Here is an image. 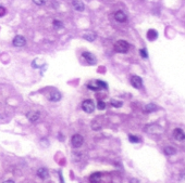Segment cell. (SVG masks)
<instances>
[{
	"instance_id": "1",
	"label": "cell",
	"mask_w": 185,
	"mask_h": 183,
	"mask_svg": "<svg viewBox=\"0 0 185 183\" xmlns=\"http://www.w3.org/2000/svg\"><path fill=\"white\" fill-rule=\"evenodd\" d=\"M130 49V44L125 40H118L115 43V51L119 53H126Z\"/></svg>"
},
{
	"instance_id": "2",
	"label": "cell",
	"mask_w": 185,
	"mask_h": 183,
	"mask_svg": "<svg viewBox=\"0 0 185 183\" xmlns=\"http://www.w3.org/2000/svg\"><path fill=\"white\" fill-rule=\"evenodd\" d=\"M95 103L93 100H84L82 102V110L84 111L85 113L91 114L95 111Z\"/></svg>"
},
{
	"instance_id": "3",
	"label": "cell",
	"mask_w": 185,
	"mask_h": 183,
	"mask_svg": "<svg viewBox=\"0 0 185 183\" xmlns=\"http://www.w3.org/2000/svg\"><path fill=\"white\" fill-rule=\"evenodd\" d=\"M84 143V138L81 136V134H74L72 138H71V144H72V146L74 149H78V147H81Z\"/></svg>"
},
{
	"instance_id": "4",
	"label": "cell",
	"mask_w": 185,
	"mask_h": 183,
	"mask_svg": "<svg viewBox=\"0 0 185 183\" xmlns=\"http://www.w3.org/2000/svg\"><path fill=\"white\" fill-rule=\"evenodd\" d=\"M47 97H48V100L51 101V102H59V101L61 100L62 95H61L60 91H58L57 89H52L48 92Z\"/></svg>"
},
{
	"instance_id": "5",
	"label": "cell",
	"mask_w": 185,
	"mask_h": 183,
	"mask_svg": "<svg viewBox=\"0 0 185 183\" xmlns=\"http://www.w3.org/2000/svg\"><path fill=\"white\" fill-rule=\"evenodd\" d=\"M14 47H24L26 44V39L24 38L23 36H20L17 35L13 38V41H12Z\"/></svg>"
},
{
	"instance_id": "6",
	"label": "cell",
	"mask_w": 185,
	"mask_h": 183,
	"mask_svg": "<svg viewBox=\"0 0 185 183\" xmlns=\"http://www.w3.org/2000/svg\"><path fill=\"white\" fill-rule=\"evenodd\" d=\"M26 117L30 123H36L37 120L39 119L41 114H39V112H37V111H30V112L26 114Z\"/></svg>"
},
{
	"instance_id": "7",
	"label": "cell",
	"mask_w": 185,
	"mask_h": 183,
	"mask_svg": "<svg viewBox=\"0 0 185 183\" xmlns=\"http://www.w3.org/2000/svg\"><path fill=\"white\" fill-rule=\"evenodd\" d=\"M82 55H83V57L85 59V61H86L89 65H95L96 62H97V59H96L94 54H91V52H83Z\"/></svg>"
},
{
	"instance_id": "8",
	"label": "cell",
	"mask_w": 185,
	"mask_h": 183,
	"mask_svg": "<svg viewBox=\"0 0 185 183\" xmlns=\"http://www.w3.org/2000/svg\"><path fill=\"white\" fill-rule=\"evenodd\" d=\"M131 85L136 89H139V88L143 87V79L139 76L134 75V76L131 77Z\"/></svg>"
},
{
	"instance_id": "9",
	"label": "cell",
	"mask_w": 185,
	"mask_h": 183,
	"mask_svg": "<svg viewBox=\"0 0 185 183\" xmlns=\"http://www.w3.org/2000/svg\"><path fill=\"white\" fill-rule=\"evenodd\" d=\"M37 176H38V178H41V180H46L49 178V171H48L47 168L41 167V168L37 170Z\"/></svg>"
},
{
	"instance_id": "10",
	"label": "cell",
	"mask_w": 185,
	"mask_h": 183,
	"mask_svg": "<svg viewBox=\"0 0 185 183\" xmlns=\"http://www.w3.org/2000/svg\"><path fill=\"white\" fill-rule=\"evenodd\" d=\"M145 129L147 130L149 133H161L163 131V129L160 126H158V125H149Z\"/></svg>"
},
{
	"instance_id": "11",
	"label": "cell",
	"mask_w": 185,
	"mask_h": 183,
	"mask_svg": "<svg viewBox=\"0 0 185 183\" xmlns=\"http://www.w3.org/2000/svg\"><path fill=\"white\" fill-rule=\"evenodd\" d=\"M173 136H174L175 140H178V141L185 140L184 131H183L182 129H180V128H176V129H174V131H173Z\"/></svg>"
},
{
	"instance_id": "12",
	"label": "cell",
	"mask_w": 185,
	"mask_h": 183,
	"mask_svg": "<svg viewBox=\"0 0 185 183\" xmlns=\"http://www.w3.org/2000/svg\"><path fill=\"white\" fill-rule=\"evenodd\" d=\"M115 19L118 21V22H120V23H124L125 21L128 20V17H126V14H125L123 11L119 10L115 13Z\"/></svg>"
},
{
	"instance_id": "13",
	"label": "cell",
	"mask_w": 185,
	"mask_h": 183,
	"mask_svg": "<svg viewBox=\"0 0 185 183\" xmlns=\"http://www.w3.org/2000/svg\"><path fill=\"white\" fill-rule=\"evenodd\" d=\"M72 6H73L74 9L76 11H78V12H82V11H84V9H85L84 4L82 2L81 0H73V1H72Z\"/></svg>"
},
{
	"instance_id": "14",
	"label": "cell",
	"mask_w": 185,
	"mask_h": 183,
	"mask_svg": "<svg viewBox=\"0 0 185 183\" xmlns=\"http://www.w3.org/2000/svg\"><path fill=\"white\" fill-rule=\"evenodd\" d=\"M101 174L100 172H94L89 176V182L91 183H100Z\"/></svg>"
},
{
	"instance_id": "15",
	"label": "cell",
	"mask_w": 185,
	"mask_h": 183,
	"mask_svg": "<svg viewBox=\"0 0 185 183\" xmlns=\"http://www.w3.org/2000/svg\"><path fill=\"white\" fill-rule=\"evenodd\" d=\"M157 37H158V33H157L155 29H149L147 32L148 40H150V41H152V40H156V39H157Z\"/></svg>"
},
{
	"instance_id": "16",
	"label": "cell",
	"mask_w": 185,
	"mask_h": 183,
	"mask_svg": "<svg viewBox=\"0 0 185 183\" xmlns=\"http://www.w3.org/2000/svg\"><path fill=\"white\" fill-rule=\"evenodd\" d=\"M45 61H43L41 59H35V60L32 62V66L34 68H41V66H44Z\"/></svg>"
},
{
	"instance_id": "17",
	"label": "cell",
	"mask_w": 185,
	"mask_h": 183,
	"mask_svg": "<svg viewBox=\"0 0 185 183\" xmlns=\"http://www.w3.org/2000/svg\"><path fill=\"white\" fill-rule=\"evenodd\" d=\"M96 37H97V35L95 33H86L83 35V38H84L85 40H87V41H94L95 39H96Z\"/></svg>"
},
{
	"instance_id": "18",
	"label": "cell",
	"mask_w": 185,
	"mask_h": 183,
	"mask_svg": "<svg viewBox=\"0 0 185 183\" xmlns=\"http://www.w3.org/2000/svg\"><path fill=\"white\" fill-rule=\"evenodd\" d=\"M165 155H168V156H171V155H174L176 153V150H175L173 146H165V150H163Z\"/></svg>"
},
{
	"instance_id": "19",
	"label": "cell",
	"mask_w": 185,
	"mask_h": 183,
	"mask_svg": "<svg viewBox=\"0 0 185 183\" xmlns=\"http://www.w3.org/2000/svg\"><path fill=\"white\" fill-rule=\"evenodd\" d=\"M144 111L146 112V113H152V112H155V111H157V105H155V104H147L146 106L144 107Z\"/></svg>"
},
{
	"instance_id": "20",
	"label": "cell",
	"mask_w": 185,
	"mask_h": 183,
	"mask_svg": "<svg viewBox=\"0 0 185 183\" xmlns=\"http://www.w3.org/2000/svg\"><path fill=\"white\" fill-rule=\"evenodd\" d=\"M86 86H87L88 89L94 90V91H98V90H100V88L98 87V85L96 83V81H91V83H88Z\"/></svg>"
},
{
	"instance_id": "21",
	"label": "cell",
	"mask_w": 185,
	"mask_h": 183,
	"mask_svg": "<svg viewBox=\"0 0 185 183\" xmlns=\"http://www.w3.org/2000/svg\"><path fill=\"white\" fill-rule=\"evenodd\" d=\"M96 83L98 85V87L100 88V90L101 89H107L108 88V85L104 81H102V80H100V79H98V80H96Z\"/></svg>"
},
{
	"instance_id": "22",
	"label": "cell",
	"mask_w": 185,
	"mask_h": 183,
	"mask_svg": "<svg viewBox=\"0 0 185 183\" xmlns=\"http://www.w3.org/2000/svg\"><path fill=\"white\" fill-rule=\"evenodd\" d=\"M110 104L113 107H121L122 105H123V103H122L121 101H118V100H111Z\"/></svg>"
},
{
	"instance_id": "23",
	"label": "cell",
	"mask_w": 185,
	"mask_h": 183,
	"mask_svg": "<svg viewBox=\"0 0 185 183\" xmlns=\"http://www.w3.org/2000/svg\"><path fill=\"white\" fill-rule=\"evenodd\" d=\"M128 140H130V142H132V143H138V142H139V138L131 134V136H128Z\"/></svg>"
},
{
	"instance_id": "24",
	"label": "cell",
	"mask_w": 185,
	"mask_h": 183,
	"mask_svg": "<svg viewBox=\"0 0 185 183\" xmlns=\"http://www.w3.org/2000/svg\"><path fill=\"white\" fill-rule=\"evenodd\" d=\"M52 24H54V26L56 27V28H62V27H63L62 22H60V21H58V20H54V22H52Z\"/></svg>"
},
{
	"instance_id": "25",
	"label": "cell",
	"mask_w": 185,
	"mask_h": 183,
	"mask_svg": "<svg viewBox=\"0 0 185 183\" xmlns=\"http://www.w3.org/2000/svg\"><path fill=\"white\" fill-rule=\"evenodd\" d=\"M97 108L98 110H100V111L104 110V108H106V103L102 102V101H99V102L97 103Z\"/></svg>"
},
{
	"instance_id": "26",
	"label": "cell",
	"mask_w": 185,
	"mask_h": 183,
	"mask_svg": "<svg viewBox=\"0 0 185 183\" xmlns=\"http://www.w3.org/2000/svg\"><path fill=\"white\" fill-rule=\"evenodd\" d=\"M139 54H141V57H144V59H147L148 57V53L146 49H141V50H139Z\"/></svg>"
},
{
	"instance_id": "27",
	"label": "cell",
	"mask_w": 185,
	"mask_h": 183,
	"mask_svg": "<svg viewBox=\"0 0 185 183\" xmlns=\"http://www.w3.org/2000/svg\"><path fill=\"white\" fill-rule=\"evenodd\" d=\"M33 2L37 6H43L46 2V0H33Z\"/></svg>"
},
{
	"instance_id": "28",
	"label": "cell",
	"mask_w": 185,
	"mask_h": 183,
	"mask_svg": "<svg viewBox=\"0 0 185 183\" xmlns=\"http://www.w3.org/2000/svg\"><path fill=\"white\" fill-rule=\"evenodd\" d=\"M4 14H6V9L0 6V17H4Z\"/></svg>"
},
{
	"instance_id": "29",
	"label": "cell",
	"mask_w": 185,
	"mask_h": 183,
	"mask_svg": "<svg viewBox=\"0 0 185 183\" xmlns=\"http://www.w3.org/2000/svg\"><path fill=\"white\" fill-rule=\"evenodd\" d=\"M130 183H141L139 181H138L137 179H135V178H133V179L130 180Z\"/></svg>"
},
{
	"instance_id": "30",
	"label": "cell",
	"mask_w": 185,
	"mask_h": 183,
	"mask_svg": "<svg viewBox=\"0 0 185 183\" xmlns=\"http://www.w3.org/2000/svg\"><path fill=\"white\" fill-rule=\"evenodd\" d=\"M181 176H182V177H178V179H180V180H183V179H185V172H183V173H182Z\"/></svg>"
},
{
	"instance_id": "31",
	"label": "cell",
	"mask_w": 185,
	"mask_h": 183,
	"mask_svg": "<svg viewBox=\"0 0 185 183\" xmlns=\"http://www.w3.org/2000/svg\"><path fill=\"white\" fill-rule=\"evenodd\" d=\"M4 183H15L14 181H12V180H7V181H4Z\"/></svg>"
},
{
	"instance_id": "32",
	"label": "cell",
	"mask_w": 185,
	"mask_h": 183,
	"mask_svg": "<svg viewBox=\"0 0 185 183\" xmlns=\"http://www.w3.org/2000/svg\"><path fill=\"white\" fill-rule=\"evenodd\" d=\"M59 176H60V181H61V183H64L63 178H62V176H61V173H59Z\"/></svg>"
}]
</instances>
